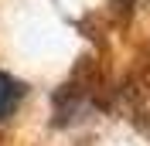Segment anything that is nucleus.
Instances as JSON below:
<instances>
[{
	"mask_svg": "<svg viewBox=\"0 0 150 146\" xmlns=\"http://www.w3.org/2000/svg\"><path fill=\"white\" fill-rule=\"evenodd\" d=\"M21 99H24V85L17 78H10L7 72H0V122L17 112Z\"/></svg>",
	"mask_w": 150,
	"mask_h": 146,
	"instance_id": "obj_1",
	"label": "nucleus"
}]
</instances>
